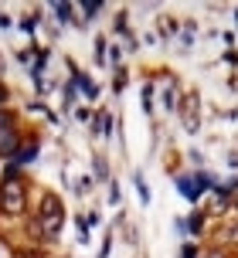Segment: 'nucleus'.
Returning a JSON list of instances; mask_svg holds the SVG:
<instances>
[{
    "instance_id": "nucleus-3",
    "label": "nucleus",
    "mask_w": 238,
    "mask_h": 258,
    "mask_svg": "<svg viewBox=\"0 0 238 258\" xmlns=\"http://www.w3.org/2000/svg\"><path fill=\"white\" fill-rule=\"evenodd\" d=\"M54 11H58V17H62V21H68V4H58Z\"/></svg>"
},
{
    "instance_id": "nucleus-1",
    "label": "nucleus",
    "mask_w": 238,
    "mask_h": 258,
    "mask_svg": "<svg viewBox=\"0 0 238 258\" xmlns=\"http://www.w3.org/2000/svg\"><path fill=\"white\" fill-rule=\"evenodd\" d=\"M4 207H11V211H21L24 207V194H21L17 183H7L4 187Z\"/></svg>"
},
{
    "instance_id": "nucleus-2",
    "label": "nucleus",
    "mask_w": 238,
    "mask_h": 258,
    "mask_svg": "<svg viewBox=\"0 0 238 258\" xmlns=\"http://www.w3.org/2000/svg\"><path fill=\"white\" fill-rule=\"evenodd\" d=\"M58 201H54V197H44V228H48V231H54V228H58Z\"/></svg>"
}]
</instances>
